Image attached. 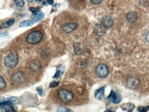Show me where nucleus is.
<instances>
[{"label":"nucleus","instance_id":"17","mask_svg":"<svg viewBox=\"0 0 149 112\" xmlns=\"http://www.w3.org/2000/svg\"><path fill=\"white\" fill-rule=\"evenodd\" d=\"M14 3H15L16 6H19V7H23V6H25L24 0H14Z\"/></svg>","mask_w":149,"mask_h":112},{"label":"nucleus","instance_id":"23","mask_svg":"<svg viewBox=\"0 0 149 112\" xmlns=\"http://www.w3.org/2000/svg\"><path fill=\"white\" fill-rule=\"evenodd\" d=\"M58 111H70V109H67V108H64V107H61V108H58V109H57Z\"/></svg>","mask_w":149,"mask_h":112},{"label":"nucleus","instance_id":"7","mask_svg":"<svg viewBox=\"0 0 149 112\" xmlns=\"http://www.w3.org/2000/svg\"><path fill=\"white\" fill-rule=\"evenodd\" d=\"M77 24L76 23H68V24H66L62 26V30L67 32V33H69L71 32H73L74 29L77 28Z\"/></svg>","mask_w":149,"mask_h":112},{"label":"nucleus","instance_id":"20","mask_svg":"<svg viewBox=\"0 0 149 112\" xmlns=\"http://www.w3.org/2000/svg\"><path fill=\"white\" fill-rule=\"evenodd\" d=\"M4 109H5V111H11V112H12V111H15V109L12 107V105H9V106L6 107Z\"/></svg>","mask_w":149,"mask_h":112},{"label":"nucleus","instance_id":"15","mask_svg":"<svg viewBox=\"0 0 149 112\" xmlns=\"http://www.w3.org/2000/svg\"><path fill=\"white\" fill-rule=\"evenodd\" d=\"M12 104H13V102H10V101L7 99L6 102H0V109H5L6 107H7V106H9V105H12Z\"/></svg>","mask_w":149,"mask_h":112},{"label":"nucleus","instance_id":"22","mask_svg":"<svg viewBox=\"0 0 149 112\" xmlns=\"http://www.w3.org/2000/svg\"><path fill=\"white\" fill-rule=\"evenodd\" d=\"M91 2L93 5H98V4L103 2V0H91Z\"/></svg>","mask_w":149,"mask_h":112},{"label":"nucleus","instance_id":"27","mask_svg":"<svg viewBox=\"0 0 149 112\" xmlns=\"http://www.w3.org/2000/svg\"><path fill=\"white\" fill-rule=\"evenodd\" d=\"M37 90H38L39 94H40V95H42V89H41L40 88H37Z\"/></svg>","mask_w":149,"mask_h":112},{"label":"nucleus","instance_id":"4","mask_svg":"<svg viewBox=\"0 0 149 112\" xmlns=\"http://www.w3.org/2000/svg\"><path fill=\"white\" fill-rule=\"evenodd\" d=\"M59 96L65 102H68L73 99V94L70 91H68L66 89L60 90L59 91Z\"/></svg>","mask_w":149,"mask_h":112},{"label":"nucleus","instance_id":"13","mask_svg":"<svg viewBox=\"0 0 149 112\" xmlns=\"http://www.w3.org/2000/svg\"><path fill=\"white\" fill-rule=\"evenodd\" d=\"M122 109L125 110V111H132L134 109V105L132 103H125L122 105Z\"/></svg>","mask_w":149,"mask_h":112},{"label":"nucleus","instance_id":"29","mask_svg":"<svg viewBox=\"0 0 149 112\" xmlns=\"http://www.w3.org/2000/svg\"><path fill=\"white\" fill-rule=\"evenodd\" d=\"M40 1H42V0H37V2H40Z\"/></svg>","mask_w":149,"mask_h":112},{"label":"nucleus","instance_id":"19","mask_svg":"<svg viewBox=\"0 0 149 112\" xmlns=\"http://www.w3.org/2000/svg\"><path fill=\"white\" fill-rule=\"evenodd\" d=\"M62 73H63V70L60 71V69H58V70H57V72H56V74L54 75V78H58V77H60V76L62 75Z\"/></svg>","mask_w":149,"mask_h":112},{"label":"nucleus","instance_id":"1","mask_svg":"<svg viewBox=\"0 0 149 112\" xmlns=\"http://www.w3.org/2000/svg\"><path fill=\"white\" fill-rule=\"evenodd\" d=\"M19 62V58L15 53H9L5 58V65L9 68H13L17 66Z\"/></svg>","mask_w":149,"mask_h":112},{"label":"nucleus","instance_id":"6","mask_svg":"<svg viewBox=\"0 0 149 112\" xmlns=\"http://www.w3.org/2000/svg\"><path fill=\"white\" fill-rule=\"evenodd\" d=\"M108 100L111 101L113 103H118L121 101V97L118 95V93H116L115 91H111L109 97H108Z\"/></svg>","mask_w":149,"mask_h":112},{"label":"nucleus","instance_id":"26","mask_svg":"<svg viewBox=\"0 0 149 112\" xmlns=\"http://www.w3.org/2000/svg\"><path fill=\"white\" fill-rule=\"evenodd\" d=\"M146 39L147 42H149V31H148V32H147L146 35Z\"/></svg>","mask_w":149,"mask_h":112},{"label":"nucleus","instance_id":"8","mask_svg":"<svg viewBox=\"0 0 149 112\" xmlns=\"http://www.w3.org/2000/svg\"><path fill=\"white\" fill-rule=\"evenodd\" d=\"M43 18H44V13L42 12H40V11H39L37 12H34L32 15V20L33 22H38V21L41 20Z\"/></svg>","mask_w":149,"mask_h":112},{"label":"nucleus","instance_id":"10","mask_svg":"<svg viewBox=\"0 0 149 112\" xmlns=\"http://www.w3.org/2000/svg\"><path fill=\"white\" fill-rule=\"evenodd\" d=\"M14 22H15V20H14L13 19H9L8 21L5 22L4 24L0 25V29L8 28V27H10V26H13V25L14 24Z\"/></svg>","mask_w":149,"mask_h":112},{"label":"nucleus","instance_id":"3","mask_svg":"<svg viewBox=\"0 0 149 112\" xmlns=\"http://www.w3.org/2000/svg\"><path fill=\"white\" fill-rule=\"evenodd\" d=\"M96 73L100 78H105L109 74V68L105 64H99L96 68Z\"/></svg>","mask_w":149,"mask_h":112},{"label":"nucleus","instance_id":"25","mask_svg":"<svg viewBox=\"0 0 149 112\" xmlns=\"http://www.w3.org/2000/svg\"><path fill=\"white\" fill-rule=\"evenodd\" d=\"M58 84H59L58 82H52V83L50 84V87H51V88H52V87H56Z\"/></svg>","mask_w":149,"mask_h":112},{"label":"nucleus","instance_id":"14","mask_svg":"<svg viewBox=\"0 0 149 112\" xmlns=\"http://www.w3.org/2000/svg\"><path fill=\"white\" fill-rule=\"evenodd\" d=\"M33 20H26V21H22L19 24V27H23V26H33Z\"/></svg>","mask_w":149,"mask_h":112},{"label":"nucleus","instance_id":"16","mask_svg":"<svg viewBox=\"0 0 149 112\" xmlns=\"http://www.w3.org/2000/svg\"><path fill=\"white\" fill-rule=\"evenodd\" d=\"M128 82H131L132 84H131L130 85V87H132V88H133V87H136L137 85H138V83H139V80L138 79H136V78H131V79H129L128 80Z\"/></svg>","mask_w":149,"mask_h":112},{"label":"nucleus","instance_id":"18","mask_svg":"<svg viewBox=\"0 0 149 112\" xmlns=\"http://www.w3.org/2000/svg\"><path fill=\"white\" fill-rule=\"evenodd\" d=\"M5 88H6V82L2 77H0V90L4 89Z\"/></svg>","mask_w":149,"mask_h":112},{"label":"nucleus","instance_id":"21","mask_svg":"<svg viewBox=\"0 0 149 112\" xmlns=\"http://www.w3.org/2000/svg\"><path fill=\"white\" fill-rule=\"evenodd\" d=\"M148 109H149V107H139V108H138V110H139V111H141V112H145V111H146Z\"/></svg>","mask_w":149,"mask_h":112},{"label":"nucleus","instance_id":"28","mask_svg":"<svg viewBox=\"0 0 149 112\" xmlns=\"http://www.w3.org/2000/svg\"><path fill=\"white\" fill-rule=\"evenodd\" d=\"M27 1H28V2H32V1H33V0H27Z\"/></svg>","mask_w":149,"mask_h":112},{"label":"nucleus","instance_id":"9","mask_svg":"<svg viewBox=\"0 0 149 112\" xmlns=\"http://www.w3.org/2000/svg\"><path fill=\"white\" fill-rule=\"evenodd\" d=\"M12 79H13V81L15 83H19V82H21L23 81L24 75H23L22 73L18 72V73H16V74H14V75H13Z\"/></svg>","mask_w":149,"mask_h":112},{"label":"nucleus","instance_id":"11","mask_svg":"<svg viewBox=\"0 0 149 112\" xmlns=\"http://www.w3.org/2000/svg\"><path fill=\"white\" fill-rule=\"evenodd\" d=\"M104 88H101L97 89L95 93L96 98H97L98 100H102L104 98Z\"/></svg>","mask_w":149,"mask_h":112},{"label":"nucleus","instance_id":"5","mask_svg":"<svg viewBox=\"0 0 149 112\" xmlns=\"http://www.w3.org/2000/svg\"><path fill=\"white\" fill-rule=\"evenodd\" d=\"M101 24L104 28H110L113 26V19L109 16H104L101 19Z\"/></svg>","mask_w":149,"mask_h":112},{"label":"nucleus","instance_id":"2","mask_svg":"<svg viewBox=\"0 0 149 112\" xmlns=\"http://www.w3.org/2000/svg\"><path fill=\"white\" fill-rule=\"evenodd\" d=\"M42 37L43 35L40 31H33L27 35L26 40L30 44H37L42 39Z\"/></svg>","mask_w":149,"mask_h":112},{"label":"nucleus","instance_id":"24","mask_svg":"<svg viewBox=\"0 0 149 112\" xmlns=\"http://www.w3.org/2000/svg\"><path fill=\"white\" fill-rule=\"evenodd\" d=\"M30 11L33 12V13H34V12H37L40 11V8H30Z\"/></svg>","mask_w":149,"mask_h":112},{"label":"nucleus","instance_id":"12","mask_svg":"<svg viewBox=\"0 0 149 112\" xmlns=\"http://www.w3.org/2000/svg\"><path fill=\"white\" fill-rule=\"evenodd\" d=\"M127 19H128L129 22H132V23L135 22L137 20V15H136V13L135 12H129L127 14Z\"/></svg>","mask_w":149,"mask_h":112}]
</instances>
